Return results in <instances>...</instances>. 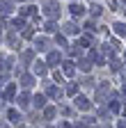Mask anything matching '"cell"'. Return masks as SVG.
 I'll return each instance as SVG.
<instances>
[{"label": "cell", "instance_id": "cell-1", "mask_svg": "<svg viewBox=\"0 0 126 128\" xmlns=\"http://www.w3.org/2000/svg\"><path fill=\"white\" fill-rule=\"evenodd\" d=\"M46 14H48V16H51V18H55V16H57V5H53V2H48V5H46Z\"/></svg>", "mask_w": 126, "mask_h": 128}, {"label": "cell", "instance_id": "cell-2", "mask_svg": "<svg viewBox=\"0 0 126 128\" xmlns=\"http://www.w3.org/2000/svg\"><path fill=\"white\" fill-rule=\"evenodd\" d=\"M71 14H73V16H83V14H85V7H80V5H71Z\"/></svg>", "mask_w": 126, "mask_h": 128}, {"label": "cell", "instance_id": "cell-3", "mask_svg": "<svg viewBox=\"0 0 126 128\" xmlns=\"http://www.w3.org/2000/svg\"><path fill=\"white\" fill-rule=\"evenodd\" d=\"M57 62H60V53H51L48 55V66H55Z\"/></svg>", "mask_w": 126, "mask_h": 128}, {"label": "cell", "instance_id": "cell-4", "mask_svg": "<svg viewBox=\"0 0 126 128\" xmlns=\"http://www.w3.org/2000/svg\"><path fill=\"white\" fill-rule=\"evenodd\" d=\"M76 105H78V108H83V110H87V108H89L87 98H83V96H80V98H76Z\"/></svg>", "mask_w": 126, "mask_h": 128}, {"label": "cell", "instance_id": "cell-5", "mask_svg": "<svg viewBox=\"0 0 126 128\" xmlns=\"http://www.w3.org/2000/svg\"><path fill=\"white\" fill-rule=\"evenodd\" d=\"M64 32H67V34H76V32H78V28H76L73 23H67V25H64Z\"/></svg>", "mask_w": 126, "mask_h": 128}, {"label": "cell", "instance_id": "cell-6", "mask_svg": "<svg viewBox=\"0 0 126 128\" xmlns=\"http://www.w3.org/2000/svg\"><path fill=\"white\" fill-rule=\"evenodd\" d=\"M35 73H41V76L46 73V64H44V62H37V66H35Z\"/></svg>", "mask_w": 126, "mask_h": 128}, {"label": "cell", "instance_id": "cell-7", "mask_svg": "<svg viewBox=\"0 0 126 128\" xmlns=\"http://www.w3.org/2000/svg\"><path fill=\"white\" fill-rule=\"evenodd\" d=\"M115 30H117V34H126V25H124V23H117Z\"/></svg>", "mask_w": 126, "mask_h": 128}, {"label": "cell", "instance_id": "cell-8", "mask_svg": "<svg viewBox=\"0 0 126 128\" xmlns=\"http://www.w3.org/2000/svg\"><path fill=\"white\" fill-rule=\"evenodd\" d=\"M21 82H23V87H30V85H32V78L25 76V78H21Z\"/></svg>", "mask_w": 126, "mask_h": 128}, {"label": "cell", "instance_id": "cell-9", "mask_svg": "<svg viewBox=\"0 0 126 128\" xmlns=\"http://www.w3.org/2000/svg\"><path fill=\"white\" fill-rule=\"evenodd\" d=\"M64 73H69V76L73 73V64H71V62H67V64H64Z\"/></svg>", "mask_w": 126, "mask_h": 128}, {"label": "cell", "instance_id": "cell-10", "mask_svg": "<svg viewBox=\"0 0 126 128\" xmlns=\"http://www.w3.org/2000/svg\"><path fill=\"white\" fill-rule=\"evenodd\" d=\"M44 101H46V98H44V96L39 94V96H37V98H35V105H37V108H41V105H44Z\"/></svg>", "mask_w": 126, "mask_h": 128}, {"label": "cell", "instance_id": "cell-11", "mask_svg": "<svg viewBox=\"0 0 126 128\" xmlns=\"http://www.w3.org/2000/svg\"><path fill=\"white\" fill-rule=\"evenodd\" d=\"M19 103H21V105H23V108H25V105H28V94H23V96H19Z\"/></svg>", "mask_w": 126, "mask_h": 128}, {"label": "cell", "instance_id": "cell-12", "mask_svg": "<svg viewBox=\"0 0 126 128\" xmlns=\"http://www.w3.org/2000/svg\"><path fill=\"white\" fill-rule=\"evenodd\" d=\"M46 46H48V41H46V39H37V48H46Z\"/></svg>", "mask_w": 126, "mask_h": 128}, {"label": "cell", "instance_id": "cell-13", "mask_svg": "<svg viewBox=\"0 0 126 128\" xmlns=\"http://www.w3.org/2000/svg\"><path fill=\"white\" fill-rule=\"evenodd\" d=\"M5 96H7V98H12V96H14V85H9V87H7V92H5Z\"/></svg>", "mask_w": 126, "mask_h": 128}, {"label": "cell", "instance_id": "cell-14", "mask_svg": "<svg viewBox=\"0 0 126 128\" xmlns=\"http://www.w3.org/2000/svg\"><path fill=\"white\" fill-rule=\"evenodd\" d=\"M80 69H83V71H89V62H87V60L80 62Z\"/></svg>", "mask_w": 126, "mask_h": 128}, {"label": "cell", "instance_id": "cell-15", "mask_svg": "<svg viewBox=\"0 0 126 128\" xmlns=\"http://www.w3.org/2000/svg\"><path fill=\"white\" fill-rule=\"evenodd\" d=\"M9 119L12 121H19V112H9Z\"/></svg>", "mask_w": 126, "mask_h": 128}, {"label": "cell", "instance_id": "cell-16", "mask_svg": "<svg viewBox=\"0 0 126 128\" xmlns=\"http://www.w3.org/2000/svg\"><path fill=\"white\" fill-rule=\"evenodd\" d=\"M124 96H126V87H124Z\"/></svg>", "mask_w": 126, "mask_h": 128}]
</instances>
